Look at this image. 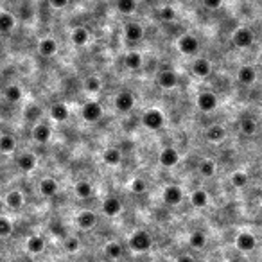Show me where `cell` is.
I'll return each mask as SVG.
<instances>
[{"label":"cell","instance_id":"1","mask_svg":"<svg viewBox=\"0 0 262 262\" xmlns=\"http://www.w3.org/2000/svg\"><path fill=\"white\" fill-rule=\"evenodd\" d=\"M151 244H153L151 236L148 232H144V230H138V232H135L133 236L129 237V248L133 251H137V253L148 251L151 248Z\"/></svg>","mask_w":262,"mask_h":262},{"label":"cell","instance_id":"2","mask_svg":"<svg viewBox=\"0 0 262 262\" xmlns=\"http://www.w3.org/2000/svg\"><path fill=\"white\" fill-rule=\"evenodd\" d=\"M178 49L182 54L185 56H196L199 52V42L196 36L192 35H183L182 38L178 40Z\"/></svg>","mask_w":262,"mask_h":262},{"label":"cell","instance_id":"3","mask_svg":"<svg viewBox=\"0 0 262 262\" xmlns=\"http://www.w3.org/2000/svg\"><path fill=\"white\" fill-rule=\"evenodd\" d=\"M163 122H165V119H163V113L160 110H156V108H151V110H148L144 113V117H142V124H144L148 129H153V131H156V129L162 128Z\"/></svg>","mask_w":262,"mask_h":262},{"label":"cell","instance_id":"4","mask_svg":"<svg viewBox=\"0 0 262 262\" xmlns=\"http://www.w3.org/2000/svg\"><path fill=\"white\" fill-rule=\"evenodd\" d=\"M253 40H255L253 31L248 29V27H241V29H237L232 36V43L237 47V49H246V47H250L251 43H253Z\"/></svg>","mask_w":262,"mask_h":262},{"label":"cell","instance_id":"5","mask_svg":"<svg viewBox=\"0 0 262 262\" xmlns=\"http://www.w3.org/2000/svg\"><path fill=\"white\" fill-rule=\"evenodd\" d=\"M198 108L203 113H210L217 108V95L212 92H203L198 95Z\"/></svg>","mask_w":262,"mask_h":262},{"label":"cell","instance_id":"6","mask_svg":"<svg viewBox=\"0 0 262 262\" xmlns=\"http://www.w3.org/2000/svg\"><path fill=\"white\" fill-rule=\"evenodd\" d=\"M101 117H103V108H101L99 103L88 101V103L83 106V119L86 122H97Z\"/></svg>","mask_w":262,"mask_h":262},{"label":"cell","instance_id":"7","mask_svg":"<svg viewBox=\"0 0 262 262\" xmlns=\"http://www.w3.org/2000/svg\"><path fill=\"white\" fill-rule=\"evenodd\" d=\"M178 160H180V155H178V151H176L174 148L162 149V153H160V156H158L160 165H162V167H165V169L174 167L176 163H178Z\"/></svg>","mask_w":262,"mask_h":262},{"label":"cell","instance_id":"8","mask_svg":"<svg viewBox=\"0 0 262 262\" xmlns=\"http://www.w3.org/2000/svg\"><path fill=\"white\" fill-rule=\"evenodd\" d=\"M236 246L239 248L241 251H246V253H250V251H253L255 246H257V239H255L253 234L241 232L239 236H237V239H236Z\"/></svg>","mask_w":262,"mask_h":262},{"label":"cell","instance_id":"9","mask_svg":"<svg viewBox=\"0 0 262 262\" xmlns=\"http://www.w3.org/2000/svg\"><path fill=\"white\" fill-rule=\"evenodd\" d=\"M133 104H135V97L129 94V92H121V94H117V97H115V108H117V111H121V113L131 111Z\"/></svg>","mask_w":262,"mask_h":262},{"label":"cell","instance_id":"10","mask_svg":"<svg viewBox=\"0 0 262 262\" xmlns=\"http://www.w3.org/2000/svg\"><path fill=\"white\" fill-rule=\"evenodd\" d=\"M182 199H183V190L180 189L178 185L165 187V190H163V201L167 203V205H171V207L180 205Z\"/></svg>","mask_w":262,"mask_h":262},{"label":"cell","instance_id":"11","mask_svg":"<svg viewBox=\"0 0 262 262\" xmlns=\"http://www.w3.org/2000/svg\"><path fill=\"white\" fill-rule=\"evenodd\" d=\"M124 35H126V38H128V42H133V43L140 42V40L144 38V27L137 22H129V23H126V27H124Z\"/></svg>","mask_w":262,"mask_h":262},{"label":"cell","instance_id":"12","mask_svg":"<svg viewBox=\"0 0 262 262\" xmlns=\"http://www.w3.org/2000/svg\"><path fill=\"white\" fill-rule=\"evenodd\" d=\"M156 83H158V86L163 88V90H171V88H174L176 83H178V77H176V74L172 72V70H162V72L158 74V77H156Z\"/></svg>","mask_w":262,"mask_h":262},{"label":"cell","instance_id":"13","mask_svg":"<svg viewBox=\"0 0 262 262\" xmlns=\"http://www.w3.org/2000/svg\"><path fill=\"white\" fill-rule=\"evenodd\" d=\"M60 190V185L54 178H43L40 182V194H42L43 198H54Z\"/></svg>","mask_w":262,"mask_h":262},{"label":"cell","instance_id":"14","mask_svg":"<svg viewBox=\"0 0 262 262\" xmlns=\"http://www.w3.org/2000/svg\"><path fill=\"white\" fill-rule=\"evenodd\" d=\"M77 224H79L81 230H92L97 224V216L92 210H83V212L77 214Z\"/></svg>","mask_w":262,"mask_h":262},{"label":"cell","instance_id":"15","mask_svg":"<svg viewBox=\"0 0 262 262\" xmlns=\"http://www.w3.org/2000/svg\"><path fill=\"white\" fill-rule=\"evenodd\" d=\"M16 165H18L20 171L31 172L36 167V156L33 155V153H22V155H18V158H16Z\"/></svg>","mask_w":262,"mask_h":262},{"label":"cell","instance_id":"16","mask_svg":"<svg viewBox=\"0 0 262 262\" xmlns=\"http://www.w3.org/2000/svg\"><path fill=\"white\" fill-rule=\"evenodd\" d=\"M49 115H50V117H52L56 122H65L67 119L70 117V111H69V106H67V104L56 103V104H52V106H50Z\"/></svg>","mask_w":262,"mask_h":262},{"label":"cell","instance_id":"17","mask_svg":"<svg viewBox=\"0 0 262 262\" xmlns=\"http://www.w3.org/2000/svg\"><path fill=\"white\" fill-rule=\"evenodd\" d=\"M237 79H239L241 84H253L255 79H257V72H255L253 67L244 65V67L239 69V72H237Z\"/></svg>","mask_w":262,"mask_h":262},{"label":"cell","instance_id":"18","mask_svg":"<svg viewBox=\"0 0 262 262\" xmlns=\"http://www.w3.org/2000/svg\"><path fill=\"white\" fill-rule=\"evenodd\" d=\"M192 72L198 77H207V76H210V72H212V65H210V61L205 60V57H199V60L194 61Z\"/></svg>","mask_w":262,"mask_h":262},{"label":"cell","instance_id":"19","mask_svg":"<svg viewBox=\"0 0 262 262\" xmlns=\"http://www.w3.org/2000/svg\"><path fill=\"white\" fill-rule=\"evenodd\" d=\"M38 52L42 54L43 57H52L54 54L57 52V43L56 40L52 38H45L38 43Z\"/></svg>","mask_w":262,"mask_h":262},{"label":"cell","instance_id":"20","mask_svg":"<svg viewBox=\"0 0 262 262\" xmlns=\"http://www.w3.org/2000/svg\"><path fill=\"white\" fill-rule=\"evenodd\" d=\"M4 201L11 210H20L23 207V194L20 190H11V192L6 194Z\"/></svg>","mask_w":262,"mask_h":262},{"label":"cell","instance_id":"21","mask_svg":"<svg viewBox=\"0 0 262 262\" xmlns=\"http://www.w3.org/2000/svg\"><path fill=\"white\" fill-rule=\"evenodd\" d=\"M122 210V205L117 198H106L103 203V214L108 217H115L117 214H121Z\"/></svg>","mask_w":262,"mask_h":262},{"label":"cell","instance_id":"22","mask_svg":"<svg viewBox=\"0 0 262 262\" xmlns=\"http://www.w3.org/2000/svg\"><path fill=\"white\" fill-rule=\"evenodd\" d=\"M50 135H52V131L47 124H38L33 129V137L38 144H47L50 140Z\"/></svg>","mask_w":262,"mask_h":262},{"label":"cell","instance_id":"23","mask_svg":"<svg viewBox=\"0 0 262 262\" xmlns=\"http://www.w3.org/2000/svg\"><path fill=\"white\" fill-rule=\"evenodd\" d=\"M224 138H226V131H224L223 126H210L209 129H207V140L212 142V144H219V142H223Z\"/></svg>","mask_w":262,"mask_h":262},{"label":"cell","instance_id":"24","mask_svg":"<svg viewBox=\"0 0 262 262\" xmlns=\"http://www.w3.org/2000/svg\"><path fill=\"white\" fill-rule=\"evenodd\" d=\"M190 203H192V207H196V209H203V207L209 205V194L203 189H196L190 194Z\"/></svg>","mask_w":262,"mask_h":262},{"label":"cell","instance_id":"25","mask_svg":"<svg viewBox=\"0 0 262 262\" xmlns=\"http://www.w3.org/2000/svg\"><path fill=\"white\" fill-rule=\"evenodd\" d=\"M72 43L77 47H83L88 43V40H90V35H88V31L84 29V27H76V29L72 31Z\"/></svg>","mask_w":262,"mask_h":262},{"label":"cell","instance_id":"26","mask_svg":"<svg viewBox=\"0 0 262 262\" xmlns=\"http://www.w3.org/2000/svg\"><path fill=\"white\" fill-rule=\"evenodd\" d=\"M122 160V155L117 148H108L106 151L103 153V162L106 165H119Z\"/></svg>","mask_w":262,"mask_h":262},{"label":"cell","instance_id":"27","mask_svg":"<svg viewBox=\"0 0 262 262\" xmlns=\"http://www.w3.org/2000/svg\"><path fill=\"white\" fill-rule=\"evenodd\" d=\"M142 54L140 52H128L126 54V57H124V63H126V67H128L129 70H138L142 67Z\"/></svg>","mask_w":262,"mask_h":262},{"label":"cell","instance_id":"28","mask_svg":"<svg viewBox=\"0 0 262 262\" xmlns=\"http://www.w3.org/2000/svg\"><path fill=\"white\" fill-rule=\"evenodd\" d=\"M27 250H29L31 253H42V251L45 250V241H43V237L31 236L29 239H27Z\"/></svg>","mask_w":262,"mask_h":262},{"label":"cell","instance_id":"29","mask_svg":"<svg viewBox=\"0 0 262 262\" xmlns=\"http://www.w3.org/2000/svg\"><path fill=\"white\" fill-rule=\"evenodd\" d=\"M15 149H16V140L11 135H2V137H0V153L11 155Z\"/></svg>","mask_w":262,"mask_h":262},{"label":"cell","instance_id":"30","mask_svg":"<svg viewBox=\"0 0 262 262\" xmlns=\"http://www.w3.org/2000/svg\"><path fill=\"white\" fill-rule=\"evenodd\" d=\"M15 23H16V20L11 13H6V11L0 13V31H2V33H9V31H13Z\"/></svg>","mask_w":262,"mask_h":262},{"label":"cell","instance_id":"31","mask_svg":"<svg viewBox=\"0 0 262 262\" xmlns=\"http://www.w3.org/2000/svg\"><path fill=\"white\" fill-rule=\"evenodd\" d=\"M74 192H76L77 198L86 199V198H90V196H92L94 189H92V185L88 182H77L76 185H74Z\"/></svg>","mask_w":262,"mask_h":262},{"label":"cell","instance_id":"32","mask_svg":"<svg viewBox=\"0 0 262 262\" xmlns=\"http://www.w3.org/2000/svg\"><path fill=\"white\" fill-rule=\"evenodd\" d=\"M117 11L122 15H131L137 11V0H117Z\"/></svg>","mask_w":262,"mask_h":262},{"label":"cell","instance_id":"33","mask_svg":"<svg viewBox=\"0 0 262 262\" xmlns=\"http://www.w3.org/2000/svg\"><path fill=\"white\" fill-rule=\"evenodd\" d=\"M6 99L9 103H18L22 99V88L18 84H11V86L6 88Z\"/></svg>","mask_w":262,"mask_h":262},{"label":"cell","instance_id":"34","mask_svg":"<svg viewBox=\"0 0 262 262\" xmlns=\"http://www.w3.org/2000/svg\"><path fill=\"white\" fill-rule=\"evenodd\" d=\"M189 244L192 248H196V250H199V248H203L207 244V237L203 232H192L189 236Z\"/></svg>","mask_w":262,"mask_h":262},{"label":"cell","instance_id":"35","mask_svg":"<svg viewBox=\"0 0 262 262\" xmlns=\"http://www.w3.org/2000/svg\"><path fill=\"white\" fill-rule=\"evenodd\" d=\"M104 253H106V257L108 258H121L122 257V246L119 243H108L106 244V248H104Z\"/></svg>","mask_w":262,"mask_h":262},{"label":"cell","instance_id":"36","mask_svg":"<svg viewBox=\"0 0 262 262\" xmlns=\"http://www.w3.org/2000/svg\"><path fill=\"white\" fill-rule=\"evenodd\" d=\"M158 16L162 22H174L176 11H174V8H171V6H163V8L158 9Z\"/></svg>","mask_w":262,"mask_h":262},{"label":"cell","instance_id":"37","mask_svg":"<svg viewBox=\"0 0 262 262\" xmlns=\"http://www.w3.org/2000/svg\"><path fill=\"white\" fill-rule=\"evenodd\" d=\"M241 131H243L244 135H253L255 131H257V122L251 117H244L243 121H241Z\"/></svg>","mask_w":262,"mask_h":262},{"label":"cell","instance_id":"38","mask_svg":"<svg viewBox=\"0 0 262 262\" xmlns=\"http://www.w3.org/2000/svg\"><path fill=\"white\" fill-rule=\"evenodd\" d=\"M84 90L90 92V94H97L101 90V79L95 76H90L84 79Z\"/></svg>","mask_w":262,"mask_h":262},{"label":"cell","instance_id":"39","mask_svg":"<svg viewBox=\"0 0 262 262\" xmlns=\"http://www.w3.org/2000/svg\"><path fill=\"white\" fill-rule=\"evenodd\" d=\"M199 172H201L203 176H207V178H210V176L216 174V163H214L212 160H203V162L199 163Z\"/></svg>","mask_w":262,"mask_h":262},{"label":"cell","instance_id":"40","mask_svg":"<svg viewBox=\"0 0 262 262\" xmlns=\"http://www.w3.org/2000/svg\"><path fill=\"white\" fill-rule=\"evenodd\" d=\"M13 234V223L8 217L0 216V237H9Z\"/></svg>","mask_w":262,"mask_h":262},{"label":"cell","instance_id":"41","mask_svg":"<svg viewBox=\"0 0 262 262\" xmlns=\"http://www.w3.org/2000/svg\"><path fill=\"white\" fill-rule=\"evenodd\" d=\"M230 182H232V185L236 187V189H243V187H246V183H248V176L244 174V172H234Z\"/></svg>","mask_w":262,"mask_h":262},{"label":"cell","instance_id":"42","mask_svg":"<svg viewBox=\"0 0 262 262\" xmlns=\"http://www.w3.org/2000/svg\"><path fill=\"white\" fill-rule=\"evenodd\" d=\"M63 246H65V250L69 251V253H76V251L79 250L81 243H79V239H77V237L70 236L69 239H67V241L63 243Z\"/></svg>","mask_w":262,"mask_h":262},{"label":"cell","instance_id":"43","mask_svg":"<svg viewBox=\"0 0 262 262\" xmlns=\"http://www.w3.org/2000/svg\"><path fill=\"white\" fill-rule=\"evenodd\" d=\"M145 180H142V178H135L133 182H131V192L133 194H142V192H145Z\"/></svg>","mask_w":262,"mask_h":262},{"label":"cell","instance_id":"44","mask_svg":"<svg viewBox=\"0 0 262 262\" xmlns=\"http://www.w3.org/2000/svg\"><path fill=\"white\" fill-rule=\"evenodd\" d=\"M201 2L207 9H210V11H216V9H219L221 6H223V0H201Z\"/></svg>","mask_w":262,"mask_h":262},{"label":"cell","instance_id":"45","mask_svg":"<svg viewBox=\"0 0 262 262\" xmlns=\"http://www.w3.org/2000/svg\"><path fill=\"white\" fill-rule=\"evenodd\" d=\"M69 2H70V0H49V4L52 6L54 9H63V8H67V6H69Z\"/></svg>","mask_w":262,"mask_h":262},{"label":"cell","instance_id":"46","mask_svg":"<svg viewBox=\"0 0 262 262\" xmlns=\"http://www.w3.org/2000/svg\"><path fill=\"white\" fill-rule=\"evenodd\" d=\"M42 113V110H40L38 106H31L29 110H27V117L29 119H36V115Z\"/></svg>","mask_w":262,"mask_h":262},{"label":"cell","instance_id":"47","mask_svg":"<svg viewBox=\"0 0 262 262\" xmlns=\"http://www.w3.org/2000/svg\"><path fill=\"white\" fill-rule=\"evenodd\" d=\"M176 262H194V258L189 257V255H182V257L176 258Z\"/></svg>","mask_w":262,"mask_h":262},{"label":"cell","instance_id":"48","mask_svg":"<svg viewBox=\"0 0 262 262\" xmlns=\"http://www.w3.org/2000/svg\"><path fill=\"white\" fill-rule=\"evenodd\" d=\"M0 2H6V0H0Z\"/></svg>","mask_w":262,"mask_h":262},{"label":"cell","instance_id":"49","mask_svg":"<svg viewBox=\"0 0 262 262\" xmlns=\"http://www.w3.org/2000/svg\"><path fill=\"white\" fill-rule=\"evenodd\" d=\"M260 176H262V169H260Z\"/></svg>","mask_w":262,"mask_h":262}]
</instances>
